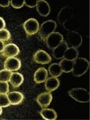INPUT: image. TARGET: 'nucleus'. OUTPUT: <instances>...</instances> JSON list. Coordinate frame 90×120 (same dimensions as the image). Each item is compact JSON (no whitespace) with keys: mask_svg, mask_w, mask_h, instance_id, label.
Wrapping results in <instances>:
<instances>
[{"mask_svg":"<svg viewBox=\"0 0 90 120\" xmlns=\"http://www.w3.org/2000/svg\"><path fill=\"white\" fill-rule=\"evenodd\" d=\"M90 66L89 61L86 58L77 57L73 61L72 74L75 77H80L87 71Z\"/></svg>","mask_w":90,"mask_h":120,"instance_id":"obj_1","label":"nucleus"},{"mask_svg":"<svg viewBox=\"0 0 90 120\" xmlns=\"http://www.w3.org/2000/svg\"><path fill=\"white\" fill-rule=\"evenodd\" d=\"M69 96L75 100L80 103H88L90 101V93L86 89L75 88L68 91Z\"/></svg>","mask_w":90,"mask_h":120,"instance_id":"obj_2","label":"nucleus"},{"mask_svg":"<svg viewBox=\"0 0 90 120\" xmlns=\"http://www.w3.org/2000/svg\"><path fill=\"white\" fill-rule=\"evenodd\" d=\"M56 28V23L52 20H48L42 23L38 30V35L43 41L47 37L54 32Z\"/></svg>","mask_w":90,"mask_h":120,"instance_id":"obj_3","label":"nucleus"},{"mask_svg":"<svg viewBox=\"0 0 90 120\" xmlns=\"http://www.w3.org/2000/svg\"><path fill=\"white\" fill-rule=\"evenodd\" d=\"M67 45L71 48H78L82 45V36L76 31H68L67 35Z\"/></svg>","mask_w":90,"mask_h":120,"instance_id":"obj_4","label":"nucleus"},{"mask_svg":"<svg viewBox=\"0 0 90 120\" xmlns=\"http://www.w3.org/2000/svg\"><path fill=\"white\" fill-rule=\"evenodd\" d=\"M23 28L26 35L28 36H31L38 33L40 26L38 21L36 19L31 18L24 22Z\"/></svg>","mask_w":90,"mask_h":120,"instance_id":"obj_5","label":"nucleus"},{"mask_svg":"<svg viewBox=\"0 0 90 120\" xmlns=\"http://www.w3.org/2000/svg\"><path fill=\"white\" fill-rule=\"evenodd\" d=\"M63 36L58 32H53L46 39V44L49 49L53 50L63 41Z\"/></svg>","mask_w":90,"mask_h":120,"instance_id":"obj_6","label":"nucleus"},{"mask_svg":"<svg viewBox=\"0 0 90 120\" xmlns=\"http://www.w3.org/2000/svg\"><path fill=\"white\" fill-rule=\"evenodd\" d=\"M73 17V9L70 6H65L61 9L58 15L57 21L60 25H63L68 19Z\"/></svg>","mask_w":90,"mask_h":120,"instance_id":"obj_7","label":"nucleus"},{"mask_svg":"<svg viewBox=\"0 0 90 120\" xmlns=\"http://www.w3.org/2000/svg\"><path fill=\"white\" fill-rule=\"evenodd\" d=\"M34 61L38 64H46L52 61L51 56L43 50H38L33 55Z\"/></svg>","mask_w":90,"mask_h":120,"instance_id":"obj_8","label":"nucleus"},{"mask_svg":"<svg viewBox=\"0 0 90 120\" xmlns=\"http://www.w3.org/2000/svg\"><path fill=\"white\" fill-rule=\"evenodd\" d=\"M52 100V95L51 92H45L37 96L36 101L42 108H46L49 106Z\"/></svg>","mask_w":90,"mask_h":120,"instance_id":"obj_9","label":"nucleus"},{"mask_svg":"<svg viewBox=\"0 0 90 120\" xmlns=\"http://www.w3.org/2000/svg\"><path fill=\"white\" fill-rule=\"evenodd\" d=\"M19 49L15 44H8L5 46L3 51L1 52V55L4 57L11 58L18 55L19 53Z\"/></svg>","mask_w":90,"mask_h":120,"instance_id":"obj_10","label":"nucleus"},{"mask_svg":"<svg viewBox=\"0 0 90 120\" xmlns=\"http://www.w3.org/2000/svg\"><path fill=\"white\" fill-rule=\"evenodd\" d=\"M4 68L9 71H17L21 67V61L15 57L7 58L4 62Z\"/></svg>","mask_w":90,"mask_h":120,"instance_id":"obj_11","label":"nucleus"},{"mask_svg":"<svg viewBox=\"0 0 90 120\" xmlns=\"http://www.w3.org/2000/svg\"><path fill=\"white\" fill-rule=\"evenodd\" d=\"M36 8L37 12L41 16L47 17L51 12V8L49 3L45 0L37 1Z\"/></svg>","mask_w":90,"mask_h":120,"instance_id":"obj_12","label":"nucleus"},{"mask_svg":"<svg viewBox=\"0 0 90 120\" xmlns=\"http://www.w3.org/2000/svg\"><path fill=\"white\" fill-rule=\"evenodd\" d=\"M48 73L44 67H40L37 70L34 75V80L36 83H40L45 82L48 79Z\"/></svg>","mask_w":90,"mask_h":120,"instance_id":"obj_13","label":"nucleus"},{"mask_svg":"<svg viewBox=\"0 0 90 120\" xmlns=\"http://www.w3.org/2000/svg\"><path fill=\"white\" fill-rule=\"evenodd\" d=\"M67 48H68V45H67V43L66 41L63 40L57 47L53 49L52 54H53V57L57 60L63 58L64 52Z\"/></svg>","mask_w":90,"mask_h":120,"instance_id":"obj_14","label":"nucleus"},{"mask_svg":"<svg viewBox=\"0 0 90 120\" xmlns=\"http://www.w3.org/2000/svg\"><path fill=\"white\" fill-rule=\"evenodd\" d=\"M10 103L12 105H17L21 104L24 99V96L21 93L13 91L7 94Z\"/></svg>","mask_w":90,"mask_h":120,"instance_id":"obj_15","label":"nucleus"},{"mask_svg":"<svg viewBox=\"0 0 90 120\" xmlns=\"http://www.w3.org/2000/svg\"><path fill=\"white\" fill-rule=\"evenodd\" d=\"M60 86V81L56 78L51 77L45 81V88L48 92H52L56 90Z\"/></svg>","mask_w":90,"mask_h":120,"instance_id":"obj_16","label":"nucleus"},{"mask_svg":"<svg viewBox=\"0 0 90 120\" xmlns=\"http://www.w3.org/2000/svg\"><path fill=\"white\" fill-rule=\"evenodd\" d=\"M9 82L13 88H18L23 83V77L19 73H12Z\"/></svg>","mask_w":90,"mask_h":120,"instance_id":"obj_17","label":"nucleus"},{"mask_svg":"<svg viewBox=\"0 0 90 120\" xmlns=\"http://www.w3.org/2000/svg\"><path fill=\"white\" fill-rule=\"evenodd\" d=\"M41 116L45 120H55L57 118V113L52 109H43L40 112Z\"/></svg>","mask_w":90,"mask_h":120,"instance_id":"obj_18","label":"nucleus"},{"mask_svg":"<svg viewBox=\"0 0 90 120\" xmlns=\"http://www.w3.org/2000/svg\"><path fill=\"white\" fill-rule=\"evenodd\" d=\"M78 51L77 49L74 48H67L63 55V59L70 60V61H74L78 56Z\"/></svg>","mask_w":90,"mask_h":120,"instance_id":"obj_19","label":"nucleus"},{"mask_svg":"<svg viewBox=\"0 0 90 120\" xmlns=\"http://www.w3.org/2000/svg\"><path fill=\"white\" fill-rule=\"evenodd\" d=\"M73 61H70V60L63 59L60 61V65L62 71L64 73H69L71 72L73 68Z\"/></svg>","mask_w":90,"mask_h":120,"instance_id":"obj_20","label":"nucleus"},{"mask_svg":"<svg viewBox=\"0 0 90 120\" xmlns=\"http://www.w3.org/2000/svg\"><path fill=\"white\" fill-rule=\"evenodd\" d=\"M48 70H49V74L52 76V77H55V78H57L61 76L63 73L60 65L57 63H53L51 64V66H49Z\"/></svg>","mask_w":90,"mask_h":120,"instance_id":"obj_21","label":"nucleus"},{"mask_svg":"<svg viewBox=\"0 0 90 120\" xmlns=\"http://www.w3.org/2000/svg\"><path fill=\"white\" fill-rule=\"evenodd\" d=\"M12 72L7 70H2L0 71V82H8L11 77Z\"/></svg>","mask_w":90,"mask_h":120,"instance_id":"obj_22","label":"nucleus"},{"mask_svg":"<svg viewBox=\"0 0 90 120\" xmlns=\"http://www.w3.org/2000/svg\"><path fill=\"white\" fill-rule=\"evenodd\" d=\"M11 105L6 94H0V107L6 108Z\"/></svg>","mask_w":90,"mask_h":120,"instance_id":"obj_23","label":"nucleus"},{"mask_svg":"<svg viewBox=\"0 0 90 120\" xmlns=\"http://www.w3.org/2000/svg\"><path fill=\"white\" fill-rule=\"evenodd\" d=\"M10 33L6 29H3L0 31V41H7L10 38Z\"/></svg>","mask_w":90,"mask_h":120,"instance_id":"obj_24","label":"nucleus"},{"mask_svg":"<svg viewBox=\"0 0 90 120\" xmlns=\"http://www.w3.org/2000/svg\"><path fill=\"white\" fill-rule=\"evenodd\" d=\"M9 91V85L7 82H0V94H7Z\"/></svg>","mask_w":90,"mask_h":120,"instance_id":"obj_25","label":"nucleus"},{"mask_svg":"<svg viewBox=\"0 0 90 120\" xmlns=\"http://www.w3.org/2000/svg\"><path fill=\"white\" fill-rule=\"evenodd\" d=\"M11 6L15 8H21L24 5V1L23 0H12L10 1Z\"/></svg>","mask_w":90,"mask_h":120,"instance_id":"obj_26","label":"nucleus"},{"mask_svg":"<svg viewBox=\"0 0 90 120\" xmlns=\"http://www.w3.org/2000/svg\"><path fill=\"white\" fill-rule=\"evenodd\" d=\"M37 2V0H25L24 4L30 8H34L36 7Z\"/></svg>","mask_w":90,"mask_h":120,"instance_id":"obj_27","label":"nucleus"},{"mask_svg":"<svg viewBox=\"0 0 90 120\" xmlns=\"http://www.w3.org/2000/svg\"><path fill=\"white\" fill-rule=\"evenodd\" d=\"M10 1L9 0H0V6L2 7H7L10 6Z\"/></svg>","mask_w":90,"mask_h":120,"instance_id":"obj_28","label":"nucleus"},{"mask_svg":"<svg viewBox=\"0 0 90 120\" xmlns=\"http://www.w3.org/2000/svg\"><path fill=\"white\" fill-rule=\"evenodd\" d=\"M5 26H6V22L1 17H0V31L4 29Z\"/></svg>","mask_w":90,"mask_h":120,"instance_id":"obj_29","label":"nucleus"},{"mask_svg":"<svg viewBox=\"0 0 90 120\" xmlns=\"http://www.w3.org/2000/svg\"><path fill=\"white\" fill-rule=\"evenodd\" d=\"M4 47H5V46H4V44L3 43V41H0V52H1L3 51Z\"/></svg>","mask_w":90,"mask_h":120,"instance_id":"obj_30","label":"nucleus"},{"mask_svg":"<svg viewBox=\"0 0 90 120\" xmlns=\"http://www.w3.org/2000/svg\"><path fill=\"white\" fill-rule=\"evenodd\" d=\"M2 112H3V109H2L1 107H0V115H1Z\"/></svg>","mask_w":90,"mask_h":120,"instance_id":"obj_31","label":"nucleus"}]
</instances>
